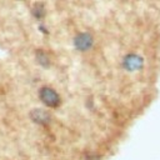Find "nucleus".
Here are the masks:
<instances>
[{"instance_id":"obj_1","label":"nucleus","mask_w":160,"mask_h":160,"mask_svg":"<svg viewBox=\"0 0 160 160\" xmlns=\"http://www.w3.org/2000/svg\"><path fill=\"white\" fill-rule=\"evenodd\" d=\"M38 98L42 105L49 109H58L61 105V96L59 91L51 85H42L38 90Z\"/></svg>"},{"instance_id":"obj_6","label":"nucleus","mask_w":160,"mask_h":160,"mask_svg":"<svg viewBox=\"0 0 160 160\" xmlns=\"http://www.w3.org/2000/svg\"><path fill=\"white\" fill-rule=\"evenodd\" d=\"M124 68L128 69L129 71L140 69L141 68V59H140V56L136 55V54H129L124 59Z\"/></svg>"},{"instance_id":"obj_4","label":"nucleus","mask_w":160,"mask_h":160,"mask_svg":"<svg viewBox=\"0 0 160 160\" xmlns=\"http://www.w3.org/2000/svg\"><path fill=\"white\" fill-rule=\"evenodd\" d=\"M34 58L38 65H40L41 68H50L51 66V56L50 52L42 48H38L34 51Z\"/></svg>"},{"instance_id":"obj_2","label":"nucleus","mask_w":160,"mask_h":160,"mask_svg":"<svg viewBox=\"0 0 160 160\" xmlns=\"http://www.w3.org/2000/svg\"><path fill=\"white\" fill-rule=\"evenodd\" d=\"M72 44H74V48L78 51L85 52V51H88V50H90L92 48V45H94V36L89 31L78 32L74 36V39H72Z\"/></svg>"},{"instance_id":"obj_5","label":"nucleus","mask_w":160,"mask_h":160,"mask_svg":"<svg viewBox=\"0 0 160 160\" xmlns=\"http://www.w3.org/2000/svg\"><path fill=\"white\" fill-rule=\"evenodd\" d=\"M30 14L32 15L34 19L36 20H42L46 14H48V10H46V5L42 2V1H35L31 8H30Z\"/></svg>"},{"instance_id":"obj_3","label":"nucleus","mask_w":160,"mask_h":160,"mask_svg":"<svg viewBox=\"0 0 160 160\" xmlns=\"http://www.w3.org/2000/svg\"><path fill=\"white\" fill-rule=\"evenodd\" d=\"M29 118L30 120L36 124V125H41V126H48L51 121V116L50 112L46 111L45 109H40V108H34L29 111Z\"/></svg>"}]
</instances>
